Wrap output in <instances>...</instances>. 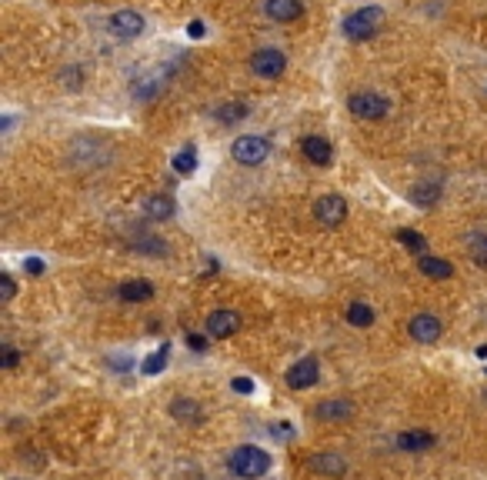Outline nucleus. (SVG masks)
<instances>
[{
    "label": "nucleus",
    "instance_id": "f257e3e1",
    "mask_svg": "<svg viewBox=\"0 0 487 480\" xmlns=\"http://www.w3.org/2000/svg\"><path fill=\"white\" fill-rule=\"evenodd\" d=\"M227 467H231L234 477L257 480V477H264L267 470H270V454H267L264 447H257V444H241L237 450H231Z\"/></svg>",
    "mask_w": 487,
    "mask_h": 480
},
{
    "label": "nucleus",
    "instance_id": "f03ea898",
    "mask_svg": "<svg viewBox=\"0 0 487 480\" xmlns=\"http://www.w3.org/2000/svg\"><path fill=\"white\" fill-rule=\"evenodd\" d=\"M384 23V11L381 7H361L344 21V37L347 40H371Z\"/></svg>",
    "mask_w": 487,
    "mask_h": 480
},
{
    "label": "nucleus",
    "instance_id": "7ed1b4c3",
    "mask_svg": "<svg viewBox=\"0 0 487 480\" xmlns=\"http://www.w3.org/2000/svg\"><path fill=\"white\" fill-rule=\"evenodd\" d=\"M347 107L361 120H381V117H388L390 100L384 97V94H374V90H361V94H351V97H347Z\"/></svg>",
    "mask_w": 487,
    "mask_h": 480
},
{
    "label": "nucleus",
    "instance_id": "20e7f679",
    "mask_svg": "<svg viewBox=\"0 0 487 480\" xmlns=\"http://www.w3.org/2000/svg\"><path fill=\"white\" fill-rule=\"evenodd\" d=\"M231 157L241 167H261L270 157V143L264 137H237L231 143Z\"/></svg>",
    "mask_w": 487,
    "mask_h": 480
},
{
    "label": "nucleus",
    "instance_id": "39448f33",
    "mask_svg": "<svg viewBox=\"0 0 487 480\" xmlns=\"http://www.w3.org/2000/svg\"><path fill=\"white\" fill-rule=\"evenodd\" d=\"M314 220L321 227H341L347 220V200L341 194H324L314 200Z\"/></svg>",
    "mask_w": 487,
    "mask_h": 480
},
{
    "label": "nucleus",
    "instance_id": "423d86ee",
    "mask_svg": "<svg viewBox=\"0 0 487 480\" xmlns=\"http://www.w3.org/2000/svg\"><path fill=\"white\" fill-rule=\"evenodd\" d=\"M251 70H254L261 80H277V77L288 70V57L280 54L277 47H261V50L251 57Z\"/></svg>",
    "mask_w": 487,
    "mask_h": 480
},
{
    "label": "nucleus",
    "instance_id": "0eeeda50",
    "mask_svg": "<svg viewBox=\"0 0 487 480\" xmlns=\"http://www.w3.org/2000/svg\"><path fill=\"white\" fill-rule=\"evenodd\" d=\"M207 337H214V340H227V337H234L237 330H241V314L237 310H214L211 317H207Z\"/></svg>",
    "mask_w": 487,
    "mask_h": 480
},
{
    "label": "nucleus",
    "instance_id": "6e6552de",
    "mask_svg": "<svg viewBox=\"0 0 487 480\" xmlns=\"http://www.w3.org/2000/svg\"><path fill=\"white\" fill-rule=\"evenodd\" d=\"M317 377H321V364L314 357H300L288 371V387L290 391H307V387L317 383Z\"/></svg>",
    "mask_w": 487,
    "mask_h": 480
},
{
    "label": "nucleus",
    "instance_id": "1a4fd4ad",
    "mask_svg": "<svg viewBox=\"0 0 487 480\" xmlns=\"http://www.w3.org/2000/svg\"><path fill=\"white\" fill-rule=\"evenodd\" d=\"M407 330H410V337L417 340V344H437L441 334H444V324L434 314H414L410 317V324H407Z\"/></svg>",
    "mask_w": 487,
    "mask_h": 480
},
{
    "label": "nucleus",
    "instance_id": "9d476101",
    "mask_svg": "<svg viewBox=\"0 0 487 480\" xmlns=\"http://www.w3.org/2000/svg\"><path fill=\"white\" fill-rule=\"evenodd\" d=\"M314 417L324 420V424H347L354 417V404L344 400V397H331V400H321L314 407Z\"/></svg>",
    "mask_w": 487,
    "mask_h": 480
},
{
    "label": "nucleus",
    "instance_id": "9b49d317",
    "mask_svg": "<svg viewBox=\"0 0 487 480\" xmlns=\"http://www.w3.org/2000/svg\"><path fill=\"white\" fill-rule=\"evenodd\" d=\"M111 33L117 40H133V37L144 33V17L137 11H117L111 17Z\"/></svg>",
    "mask_w": 487,
    "mask_h": 480
},
{
    "label": "nucleus",
    "instance_id": "f8f14e48",
    "mask_svg": "<svg viewBox=\"0 0 487 480\" xmlns=\"http://www.w3.org/2000/svg\"><path fill=\"white\" fill-rule=\"evenodd\" d=\"M300 151H304V157H307L314 167H331L334 164V147H331V141H324V137H304Z\"/></svg>",
    "mask_w": 487,
    "mask_h": 480
},
{
    "label": "nucleus",
    "instance_id": "ddd939ff",
    "mask_svg": "<svg viewBox=\"0 0 487 480\" xmlns=\"http://www.w3.org/2000/svg\"><path fill=\"white\" fill-rule=\"evenodd\" d=\"M434 444H437V437L427 434V430H404V434H398V440H394V447L404 450V454H424V450H431Z\"/></svg>",
    "mask_w": 487,
    "mask_h": 480
},
{
    "label": "nucleus",
    "instance_id": "4468645a",
    "mask_svg": "<svg viewBox=\"0 0 487 480\" xmlns=\"http://www.w3.org/2000/svg\"><path fill=\"white\" fill-rule=\"evenodd\" d=\"M264 13L277 23H290L304 13V4L300 0H264Z\"/></svg>",
    "mask_w": 487,
    "mask_h": 480
},
{
    "label": "nucleus",
    "instance_id": "2eb2a0df",
    "mask_svg": "<svg viewBox=\"0 0 487 480\" xmlns=\"http://www.w3.org/2000/svg\"><path fill=\"white\" fill-rule=\"evenodd\" d=\"M117 297H121L124 304H144L154 297V284L151 280H124L117 287Z\"/></svg>",
    "mask_w": 487,
    "mask_h": 480
},
{
    "label": "nucleus",
    "instance_id": "dca6fc26",
    "mask_svg": "<svg viewBox=\"0 0 487 480\" xmlns=\"http://www.w3.org/2000/svg\"><path fill=\"white\" fill-rule=\"evenodd\" d=\"M170 414L177 417V420H184V424H204V410L190 397H174L170 400Z\"/></svg>",
    "mask_w": 487,
    "mask_h": 480
},
{
    "label": "nucleus",
    "instance_id": "f3484780",
    "mask_svg": "<svg viewBox=\"0 0 487 480\" xmlns=\"http://www.w3.org/2000/svg\"><path fill=\"white\" fill-rule=\"evenodd\" d=\"M310 470H317V474H327V477H341L347 474V464H344L341 454H317V457H310Z\"/></svg>",
    "mask_w": 487,
    "mask_h": 480
},
{
    "label": "nucleus",
    "instance_id": "a211bd4d",
    "mask_svg": "<svg viewBox=\"0 0 487 480\" xmlns=\"http://www.w3.org/2000/svg\"><path fill=\"white\" fill-rule=\"evenodd\" d=\"M417 267H421L424 277H434V280H447V277H454L451 261H444V257H431V253H424Z\"/></svg>",
    "mask_w": 487,
    "mask_h": 480
},
{
    "label": "nucleus",
    "instance_id": "6ab92c4d",
    "mask_svg": "<svg viewBox=\"0 0 487 480\" xmlns=\"http://www.w3.org/2000/svg\"><path fill=\"white\" fill-rule=\"evenodd\" d=\"M144 210L151 214L154 220H167V217H174V200L167 194H157V197H147V204Z\"/></svg>",
    "mask_w": 487,
    "mask_h": 480
},
{
    "label": "nucleus",
    "instance_id": "aec40b11",
    "mask_svg": "<svg viewBox=\"0 0 487 480\" xmlns=\"http://www.w3.org/2000/svg\"><path fill=\"white\" fill-rule=\"evenodd\" d=\"M394 237L407 247V251H414V253H427V237H424L421 230H410V227H400Z\"/></svg>",
    "mask_w": 487,
    "mask_h": 480
},
{
    "label": "nucleus",
    "instance_id": "412c9836",
    "mask_svg": "<svg viewBox=\"0 0 487 480\" xmlns=\"http://www.w3.org/2000/svg\"><path fill=\"white\" fill-rule=\"evenodd\" d=\"M347 324H351V327H371V324H374V307L347 304Z\"/></svg>",
    "mask_w": 487,
    "mask_h": 480
},
{
    "label": "nucleus",
    "instance_id": "4be33fe9",
    "mask_svg": "<svg viewBox=\"0 0 487 480\" xmlns=\"http://www.w3.org/2000/svg\"><path fill=\"white\" fill-rule=\"evenodd\" d=\"M467 253H471V261L477 267H487V234H474L471 244H467Z\"/></svg>",
    "mask_w": 487,
    "mask_h": 480
},
{
    "label": "nucleus",
    "instance_id": "5701e85b",
    "mask_svg": "<svg viewBox=\"0 0 487 480\" xmlns=\"http://www.w3.org/2000/svg\"><path fill=\"white\" fill-rule=\"evenodd\" d=\"M174 170H177V174H194V170H197V151H194V147H184V151L174 157Z\"/></svg>",
    "mask_w": 487,
    "mask_h": 480
},
{
    "label": "nucleus",
    "instance_id": "b1692460",
    "mask_svg": "<svg viewBox=\"0 0 487 480\" xmlns=\"http://www.w3.org/2000/svg\"><path fill=\"white\" fill-rule=\"evenodd\" d=\"M214 117L221 120V124H234V120L247 117V107L244 104H224V107H214Z\"/></svg>",
    "mask_w": 487,
    "mask_h": 480
},
{
    "label": "nucleus",
    "instance_id": "393cba45",
    "mask_svg": "<svg viewBox=\"0 0 487 480\" xmlns=\"http://www.w3.org/2000/svg\"><path fill=\"white\" fill-rule=\"evenodd\" d=\"M164 364H167V344L160 350H154V354L144 360V373H147V377H154V373L164 371Z\"/></svg>",
    "mask_w": 487,
    "mask_h": 480
},
{
    "label": "nucleus",
    "instance_id": "a878e982",
    "mask_svg": "<svg viewBox=\"0 0 487 480\" xmlns=\"http://www.w3.org/2000/svg\"><path fill=\"white\" fill-rule=\"evenodd\" d=\"M434 200H437V187L434 184H421L417 190H414V204L427 207V204H434Z\"/></svg>",
    "mask_w": 487,
    "mask_h": 480
},
{
    "label": "nucleus",
    "instance_id": "bb28decb",
    "mask_svg": "<svg viewBox=\"0 0 487 480\" xmlns=\"http://www.w3.org/2000/svg\"><path fill=\"white\" fill-rule=\"evenodd\" d=\"M0 290H4V300H13V294H17V284H13V277L11 273H4V277H0Z\"/></svg>",
    "mask_w": 487,
    "mask_h": 480
},
{
    "label": "nucleus",
    "instance_id": "cd10ccee",
    "mask_svg": "<svg viewBox=\"0 0 487 480\" xmlns=\"http://www.w3.org/2000/svg\"><path fill=\"white\" fill-rule=\"evenodd\" d=\"M17 360H21V354H17V350L4 347V357H0V367H4V371H13V367H17Z\"/></svg>",
    "mask_w": 487,
    "mask_h": 480
},
{
    "label": "nucleus",
    "instance_id": "c85d7f7f",
    "mask_svg": "<svg viewBox=\"0 0 487 480\" xmlns=\"http://www.w3.org/2000/svg\"><path fill=\"white\" fill-rule=\"evenodd\" d=\"M187 344H190V350H207V337H200V334H187Z\"/></svg>",
    "mask_w": 487,
    "mask_h": 480
},
{
    "label": "nucleus",
    "instance_id": "c756f323",
    "mask_svg": "<svg viewBox=\"0 0 487 480\" xmlns=\"http://www.w3.org/2000/svg\"><path fill=\"white\" fill-rule=\"evenodd\" d=\"M234 391H241V393H251V391H254V383H251V381H241V377H237V381H234Z\"/></svg>",
    "mask_w": 487,
    "mask_h": 480
},
{
    "label": "nucleus",
    "instance_id": "7c9ffc66",
    "mask_svg": "<svg viewBox=\"0 0 487 480\" xmlns=\"http://www.w3.org/2000/svg\"><path fill=\"white\" fill-rule=\"evenodd\" d=\"M190 33H194V37H200V33H204V23L194 21V23H190Z\"/></svg>",
    "mask_w": 487,
    "mask_h": 480
},
{
    "label": "nucleus",
    "instance_id": "2f4dec72",
    "mask_svg": "<svg viewBox=\"0 0 487 480\" xmlns=\"http://www.w3.org/2000/svg\"><path fill=\"white\" fill-rule=\"evenodd\" d=\"M27 267H31V273H40V271H44V263H40V261H27Z\"/></svg>",
    "mask_w": 487,
    "mask_h": 480
}]
</instances>
